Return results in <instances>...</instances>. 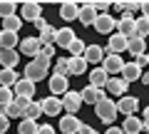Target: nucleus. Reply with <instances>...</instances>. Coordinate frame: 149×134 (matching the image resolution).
Listing matches in <instances>:
<instances>
[{
	"mask_svg": "<svg viewBox=\"0 0 149 134\" xmlns=\"http://www.w3.org/2000/svg\"><path fill=\"white\" fill-rule=\"evenodd\" d=\"M95 114L107 124V127H112V124H114V119H117V102H112L109 97L100 99V102L95 104Z\"/></svg>",
	"mask_w": 149,
	"mask_h": 134,
	"instance_id": "nucleus-1",
	"label": "nucleus"
},
{
	"mask_svg": "<svg viewBox=\"0 0 149 134\" xmlns=\"http://www.w3.org/2000/svg\"><path fill=\"white\" fill-rule=\"evenodd\" d=\"M37 17H42V5L35 0H27L20 5V20L22 22H35Z\"/></svg>",
	"mask_w": 149,
	"mask_h": 134,
	"instance_id": "nucleus-2",
	"label": "nucleus"
},
{
	"mask_svg": "<svg viewBox=\"0 0 149 134\" xmlns=\"http://www.w3.org/2000/svg\"><path fill=\"white\" fill-rule=\"evenodd\" d=\"M60 102H62V109H65L67 114H77V112H80V107H82L80 92H74V90L65 92V94L60 97Z\"/></svg>",
	"mask_w": 149,
	"mask_h": 134,
	"instance_id": "nucleus-3",
	"label": "nucleus"
},
{
	"mask_svg": "<svg viewBox=\"0 0 149 134\" xmlns=\"http://www.w3.org/2000/svg\"><path fill=\"white\" fill-rule=\"evenodd\" d=\"M47 67L45 65H40L37 60H32L30 65H25V80H30V82H40V80H45L47 77Z\"/></svg>",
	"mask_w": 149,
	"mask_h": 134,
	"instance_id": "nucleus-4",
	"label": "nucleus"
},
{
	"mask_svg": "<svg viewBox=\"0 0 149 134\" xmlns=\"http://www.w3.org/2000/svg\"><path fill=\"white\" fill-rule=\"evenodd\" d=\"M47 85H50V92L52 97H62L65 92H70V80L62 75H50L47 77Z\"/></svg>",
	"mask_w": 149,
	"mask_h": 134,
	"instance_id": "nucleus-5",
	"label": "nucleus"
},
{
	"mask_svg": "<svg viewBox=\"0 0 149 134\" xmlns=\"http://www.w3.org/2000/svg\"><path fill=\"white\" fill-rule=\"evenodd\" d=\"M92 27H95L100 35H112V32L117 30V20H114L109 12H107V15H97V20H95Z\"/></svg>",
	"mask_w": 149,
	"mask_h": 134,
	"instance_id": "nucleus-6",
	"label": "nucleus"
},
{
	"mask_svg": "<svg viewBox=\"0 0 149 134\" xmlns=\"http://www.w3.org/2000/svg\"><path fill=\"white\" fill-rule=\"evenodd\" d=\"M137 109H139V99H137V97H129V94L119 97V102H117V114L132 117V114L137 112Z\"/></svg>",
	"mask_w": 149,
	"mask_h": 134,
	"instance_id": "nucleus-7",
	"label": "nucleus"
},
{
	"mask_svg": "<svg viewBox=\"0 0 149 134\" xmlns=\"http://www.w3.org/2000/svg\"><path fill=\"white\" fill-rule=\"evenodd\" d=\"M13 94L15 97H25V99H32V97H35V82L20 77V80L13 85Z\"/></svg>",
	"mask_w": 149,
	"mask_h": 134,
	"instance_id": "nucleus-8",
	"label": "nucleus"
},
{
	"mask_svg": "<svg viewBox=\"0 0 149 134\" xmlns=\"http://www.w3.org/2000/svg\"><path fill=\"white\" fill-rule=\"evenodd\" d=\"M124 67V60L119 57V55H104V60H102V70L107 72V75H119Z\"/></svg>",
	"mask_w": 149,
	"mask_h": 134,
	"instance_id": "nucleus-9",
	"label": "nucleus"
},
{
	"mask_svg": "<svg viewBox=\"0 0 149 134\" xmlns=\"http://www.w3.org/2000/svg\"><path fill=\"white\" fill-rule=\"evenodd\" d=\"M80 99H82L85 104H97L100 99H104V90L87 85V87H82V90H80Z\"/></svg>",
	"mask_w": 149,
	"mask_h": 134,
	"instance_id": "nucleus-10",
	"label": "nucleus"
},
{
	"mask_svg": "<svg viewBox=\"0 0 149 134\" xmlns=\"http://www.w3.org/2000/svg\"><path fill=\"white\" fill-rule=\"evenodd\" d=\"M82 127V122L77 119V114H62L60 117V129H62V134H77Z\"/></svg>",
	"mask_w": 149,
	"mask_h": 134,
	"instance_id": "nucleus-11",
	"label": "nucleus"
},
{
	"mask_svg": "<svg viewBox=\"0 0 149 134\" xmlns=\"http://www.w3.org/2000/svg\"><path fill=\"white\" fill-rule=\"evenodd\" d=\"M40 107H42V114H47V117H57L60 112H62V102H60V97H45L42 102H40Z\"/></svg>",
	"mask_w": 149,
	"mask_h": 134,
	"instance_id": "nucleus-12",
	"label": "nucleus"
},
{
	"mask_svg": "<svg viewBox=\"0 0 149 134\" xmlns=\"http://www.w3.org/2000/svg\"><path fill=\"white\" fill-rule=\"evenodd\" d=\"M82 57H85L87 65H100L102 60H104V47H102V45H87Z\"/></svg>",
	"mask_w": 149,
	"mask_h": 134,
	"instance_id": "nucleus-13",
	"label": "nucleus"
},
{
	"mask_svg": "<svg viewBox=\"0 0 149 134\" xmlns=\"http://www.w3.org/2000/svg\"><path fill=\"white\" fill-rule=\"evenodd\" d=\"M127 42H129V40L124 37V35H119V32H112L109 40H107V50H109V55H119L122 50H127Z\"/></svg>",
	"mask_w": 149,
	"mask_h": 134,
	"instance_id": "nucleus-14",
	"label": "nucleus"
},
{
	"mask_svg": "<svg viewBox=\"0 0 149 134\" xmlns=\"http://www.w3.org/2000/svg\"><path fill=\"white\" fill-rule=\"evenodd\" d=\"M72 40H74V30H72V27H60V30H55V42H52V45L67 50Z\"/></svg>",
	"mask_w": 149,
	"mask_h": 134,
	"instance_id": "nucleus-15",
	"label": "nucleus"
},
{
	"mask_svg": "<svg viewBox=\"0 0 149 134\" xmlns=\"http://www.w3.org/2000/svg\"><path fill=\"white\" fill-rule=\"evenodd\" d=\"M17 62H20V52L17 50H0V67L3 70H15Z\"/></svg>",
	"mask_w": 149,
	"mask_h": 134,
	"instance_id": "nucleus-16",
	"label": "nucleus"
},
{
	"mask_svg": "<svg viewBox=\"0 0 149 134\" xmlns=\"http://www.w3.org/2000/svg\"><path fill=\"white\" fill-rule=\"evenodd\" d=\"M104 90L109 92V94H114V97H124V92L129 90V85L122 80V77H109L107 85H104Z\"/></svg>",
	"mask_w": 149,
	"mask_h": 134,
	"instance_id": "nucleus-17",
	"label": "nucleus"
},
{
	"mask_svg": "<svg viewBox=\"0 0 149 134\" xmlns=\"http://www.w3.org/2000/svg\"><path fill=\"white\" fill-rule=\"evenodd\" d=\"M119 75H122V80L129 85V82H137L139 77H142V67H139L137 62H124V67H122Z\"/></svg>",
	"mask_w": 149,
	"mask_h": 134,
	"instance_id": "nucleus-18",
	"label": "nucleus"
},
{
	"mask_svg": "<svg viewBox=\"0 0 149 134\" xmlns=\"http://www.w3.org/2000/svg\"><path fill=\"white\" fill-rule=\"evenodd\" d=\"M77 20H80L82 25H95V20H97V12H95V8H92V3H82V5H80Z\"/></svg>",
	"mask_w": 149,
	"mask_h": 134,
	"instance_id": "nucleus-19",
	"label": "nucleus"
},
{
	"mask_svg": "<svg viewBox=\"0 0 149 134\" xmlns=\"http://www.w3.org/2000/svg\"><path fill=\"white\" fill-rule=\"evenodd\" d=\"M117 30H119V35H124L127 40L137 37V35H134V17L132 15H122V20L117 22Z\"/></svg>",
	"mask_w": 149,
	"mask_h": 134,
	"instance_id": "nucleus-20",
	"label": "nucleus"
},
{
	"mask_svg": "<svg viewBox=\"0 0 149 134\" xmlns=\"http://www.w3.org/2000/svg\"><path fill=\"white\" fill-rule=\"evenodd\" d=\"M17 45H20V37H17V32L0 30V50H15Z\"/></svg>",
	"mask_w": 149,
	"mask_h": 134,
	"instance_id": "nucleus-21",
	"label": "nucleus"
},
{
	"mask_svg": "<svg viewBox=\"0 0 149 134\" xmlns=\"http://www.w3.org/2000/svg\"><path fill=\"white\" fill-rule=\"evenodd\" d=\"M119 129H122L124 134H139V132H142V117H137V114L124 117V122H122Z\"/></svg>",
	"mask_w": 149,
	"mask_h": 134,
	"instance_id": "nucleus-22",
	"label": "nucleus"
},
{
	"mask_svg": "<svg viewBox=\"0 0 149 134\" xmlns=\"http://www.w3.org/2000/svg\"><path fill=\"white\" fill-rule=\"evenodd\" d=\"M77 12H80V5H77V3H62V5H60V17H62L65 22L77 20Z\"/></svg>",
	"mask_w": 149,
	"mask_h": 134,
	"instance_id": "nucleus-23",
	"label": "nucleus"
},
{
	"mask_svg": "<svg viewBox=\"0 0 149 134\" xmlns=\"http://www.w3.org/2000/svg\"><path fill=\"white\" fill-rule=\"evenodd\" d=\"M127 52H132L137 60L144 57V55H147V42H144L142 37H132V40L127 42Z\"/></svg>",
	"mask_w": 149,
	"mask_h": 134,
	"instance_id": "nucleus-24",
	"label": "nucleus"
},
{
	"mask_svg": "<svg viewBox=\"0 0 149 134\" xmlns=\"http://www.w3.org/2000/svg\"><path fill=\"white\" fill-rule=\"evenodd\" d=\"M17 47H20L25 55H30V57L35 60L37 50H40V40H37V37H25V40H20V45H17Z\"/></svg>",
	"mask_w": 149,
	"mask_h": 134,
	"instance_id": "nucleus-25",
	"label": "nucleus"
},
{
	"mask_svg": "<svg viewBox=\"0 0 149 134\" xmlns=\"http://www.w3.org/2000/svg\"><path fill=\"white\" fill-rule=\"evenodd\" d=\"M107 80H109V75H107L102 67H97V70H90V85H92V87H100V90H104Z\"/></svg>",
	"mask_w": 149,
	"mask_h": 134,
	"instance_id": "nucleus-26",
	"label": "nucleus"
},
{
	"mask_svg": "<svg viewBox=\"0 0 149 134\" xmlns=\"http://www.w3.org/2000/svg\"><path fill=\"white\" fill-rule=\"evenodd\" d=\"M67 67H70V75H85V72H90L87 70V62H85V57H70L67 60Z\"/></svg>",
	"mask_w": 149,
	"mask_h": 134,
	"instance_id": "nucleus-27",
	"label": "nucleus"
},
{
	"mask_svg": "<svg viewBox=\"0 0 149 134\" xmlns=\"http://www.w3.org/2000/svg\"><path fill=\"white\" fill-rule=\"evenodd\" d=\"M40 117H42V107H40V102L30 99L27 107H25V112H22V119H32V122H37Z\"/></svg>",
	"mask_w": 149,
	"mask_h": 134,
	"instance_id": "nucleus-28",
	"label": "nucleus"
},
{
	"mask_svg": "<svg viewBox=\"0 0 149 134\" xmlns=\"http://www.w3.org/2000/svg\"><path fill=\"white\" fill-rule=\"evenodd\" d=\"M17 80H20L17 70H3L0 67V87H13Z\"/></svg>",
	"mask_w": 149,
	"mask_h": 134,
	"instance_id": "nucleus-29",
	"label": "nucleus"
},
{
	"mask_svg": "<svg viewBox=\"0 0 149 134\" xmlns=\"http://www.w3.org/2000/svg\"><path fill=\"white\" fill-rule=\"evenodd\" d=\"M134 35L142 40L149 37V17H137L134 20Z\"/></svg>",
	"mask_w": 149,
	"mask_h": 134,
	"instance_id": "nucleus-30",
	"label": "nucleus"
},
{
	"mask_svg": "<svg viewBox=\"0 0 149 134\" xmlns=\"http://www.w3.org/2000/svg\"><path fill=\"white\" fill-rule=\"evenodd\" d=\"M55 30H57V27H52V25L47 22V25H45L42 30H40V35H37L40 45H52V42H55Z\"/></svg>",
	"mask_w": 149,
	"mask_h": 134,
	"instance_id": "nucleus-31",
	"label": "nucleus"
},
{
	"mask_svg": "<svg viewBox=\"0 0 149 134\" xmlns=\"http://www.w3.org/2000/svg\"><path fill=\"white\" fill-rule=\"evenodd\" d=\"M20 27H22V20H20V15H17V12L3 20V30H8V32H17Z\"/></svg>",
	"mask_w": 149,
	"mask_h": 134,
	"instance_id": "nucleus-32",
	"label": "nucleus"
},
{
	"mask_svg": "<svg viewBox=\"0 0 149 134\" xmlns=\"http://www.w3.org/2000/svg\"><path fill=\"white\" fill-rule=\"evenodd\" d=\"M17 134H37V122H32V119H20Z\"/></svg>",
	"mask_w": 149,
	"mask_h": 134,
	"instance_id": "nucleus-33",
	"label": "nucleus"
},
{
	"mask_svg": "<svg viewBox=\"0 0 149 134\" xmlns=\"http://www.w3.org/2000/svg\"><path fill=\"white\" fill-rule=\"evenodd\" d=\"M85 47H87V45H85V40H80V37H74L72 40V42H70V55H72V57H82V55H85Z\"/></svg>",
	"mask_w": 149,
	"mask_h": 134,
	"instance_id": "nucleus-34",
	"label": "nucleus"
},
{
	"mask_svg": "<svg viewBox=\"0 0 149 134\" xmlns=\"http://www.w3.org/2000/svg\"><path fill=\"white\" fill-rule=\"evenodd\" d=\"M13 99H15V94H13V87H0V109L8 107Z\"/></svg>",
	"mask_w": 149,
	"mask_h": 134,
	"instance_id": "nucleus-35",
	"label": "nucleus"
},
{
	"mask_svg": "<svg viewBox=\"0 0 149 134\" xmlns=\"http://www.w3.org/2000/svg\"><path fill=\"white\" fill-rule=\"evenodd\" d=\"M52 75H62V77H70V67H67V60H65V57L55 60V72H52Z\"/></svg>",
	"mask_w": 149,
	"mask_h": 134,
	"instance_id": "nucleus-36",
	"label": "nucleus"
},
{
	"mask_svg": "<svg viewBox=\"0 0 149 134\" xmlns=\"http://www.w3.org/2000/svg\"><path fill=\"white\" fill-rule=\"evenodd\" d=\"M35 57H40V60H52V57H55V45H40V50H37Z\"/></svg>",
	"mask_w": 149,
	"mask_h": 134,
	"instance_id": "nucleus-37",
	"label": "nucleus"
},
{
	"mask_svg": "<svg viewBox=\"0 0 149 134\" xmlns=\"http://www.w3.org/2000/svg\"><path fill=\"white\" fill-rule=\"evenodd\" d=\"M15 10H17V5L10 3V0H8V3H0V17H3V20L10 17V15H15Z\"/></svg>",
	"mask_w": 149,
	"mask_h": 134,
	"instance_id": "nucleus-38",
	"label": "nucleus"
},
{
	"mask_svg": "<svg viewBox=\"0 0 149 134\" xmlns=\"http://www.w3.org/2000/svg\"><path fill=\"white\" fill-rule=\"evenodd\" d=\"M117 8L122 10V15H132L134 10H139V3H134V0H127V3H117Z\"/></svg>",
	"mask_w": 149,
	"mask_h": 134,
	"instance_id": "nucleus-39",
	"label": "nucleus"
},
{
	"mask_svg": "<svg viewBox=\"0 0 149 134\" xmlns=\"http://www.w3.org/2000/svg\"><path fill=\"white\" fill-rule=\"evenodd\" d=\"M92 8H95L97 15H107V10H109V3H107V0H95V3H92Z\"/></svg>",
	"mask_w": 149,
	"mask_h": 134,
	"instance_id": "nucleus-40",
	"label": "nucleus"
},
{
	"mask_svg": "<svg viewBox=\"0 0 149 134\" xmlns=\"http://www.w3.org/2000/svg\"><path fill=\"white\" fill-rule=\"evenodd\" d=\"M8 129H10V119L0 112V134H8Z\"/></svg>",
	"mask_w": 149,
	"mask_h": 134,
	"instance_id": "nucleus-41",
	"label": "nucleus"
},
{
	"mask_svg": "<svg viewBox=\"0 0 149 134\" xmlns=\"http://www.w3.org/2000/svg\"><path fill=\"white\" fill-rule=\"evenodd\" d=\"M37 134H57V132H55V127H50V124H37Z\"/></svg>",
	"mask_w": 149,
	"mask_h": 134,
	"instance_id": "nucleus-42",
	"label": "nucleus"
},
{
	"mask_svg": "<svg viewBox=\"0 0 149 134\" xmlns=\"http://www.w3.org/2000/svg\"><path fill=\"white\" fill-rule=\"evenodd\" d=\"M77 134H97V129H95V127H90V124H82Z\"/></svg>",
	"mask_w": 149,
	"mask_h": 134,
	"instance_id": "nucleus-43",
	"label": "nucleus"
},
{
	"mask_svg": "<svg viewBox=\"0 0 149 134\" xmlns=\"http://www.w3.org/2000/svg\"><path fill=\"white\" fill-rule=\"evenodd\" d=\"M139 10H142V17H149V0L139 3Z\"/></svg>",
	"mask_w": 149,
	"mask_h": 134,
	"instance_id": "nucleus-44",
	"label": "nucleus"
},
{
	"mask_svg": "<svg viewBox=\"0 0 149 134\" xmlns=\"http://www.w3.org/2000/svg\"><path fill=\"white\" fill-rule=\"evenodd\" d=\"M104 134H124V132H122L119 127H114V124H112L109 129H104Z\"/></svg>",
	"mask_w": 149,
	"mask_h": 134,
	"instance_id": "nucleus-45",
	"label": "nucleus"
},
{
	"mask_svg": "<svg viewBox=\"0 0 149 134\" xmlns=\"http://www.w3.org/2000/svg\"><path fill=\"white\" fill-rule=\"evenodd\" d=\"M32 25H35V27H37V30H42V27H45V25H47V22H45V20H42V17H37V20H35V22H32Z\"/></svg>",
	"mask_w": 149,
	"mask_h": 134,
	"instance_id": "nucleus-46",
	"label": "nucleus"
},
{
	"mask_svg": "<svg viewBox=\"0 0 149 134\" xmlns=\"http://www.w3.org/2000/svg\"><path fill=\"white\" fill-rule=\"evenodd\" d=\"M139 82H142V85H149V72H142V77H139Z\"/></svg>",
	"mask_w": 149,
	"mask_h": 134,
	"instance_id": "nucleus-47",
	"label": "nucleus"
},
{
	"mask_svg": "<svg viewBox=\"0 0 149 134\" xmlns=\"http://www.w3.org/2000/svg\"><path fill=\"white\" fill-rule=\"evenodd\" d=\"M142 122H149V107H144V112H142Z\"/></svg>",
	"mask_w": 149,
	"mask_h": 134,
	"instance_id": "nucleus-48",
	"label": "nucleus"
},
{
	"mask_svg": "<svg viewBox=\"0 0 149 134\" xmlns=\"http://www.w3.org/2000/svg\"><path fill=\"white\" fill-rule=\"evenodd\" d=\"M142 129H144V132L149 134V122H142Z\"/></svg>",
	"mask_w": 149,
	"mask_h": 134,
	"instance_id": "nucleus-49",
	"label": "nucleus"
},
{
	"mask_svg": "<svg viewBox=\"0 0 149 134\" xmlns=\"http://www.w3.org/2000/svg\"><path fill=\"white\" fill-rule=\"evenodd\" d=\"M147 65H149V52H147Z\"/></svg>",
	"mask_w": 149,
	"mask_h": 134,
	"instance_id": "nucleus-50",
	"label": "nucleus"
}]
</instances>
